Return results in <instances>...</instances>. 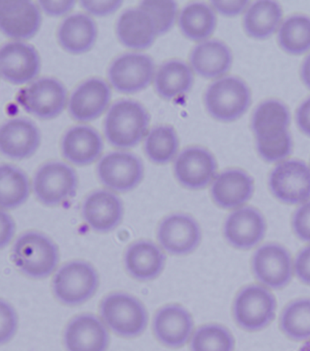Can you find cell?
<instances>
[{
    "instance_id": "obj_35",
    "label": "cell",
    "mask_w": 310,
    "mask_h": 351,
    "mask_svg": "<svg viewBox=\"0 0 310 351\" xmlns=\"http://www.w3.org/2000/svg\"><path fill=\"white\" fill-rule=\"evenodd\" d=\"M279 327L291 341H310V299L289 303L282 311Z\"/></svg>"
},
{
    "instance_id": "obj_25",
    "label": "cell",
    "mask_w": 310,
    "mask_h": 351,
    "mask_svg": "<svg viewBox=\"0 0 310 351\" xmlns=\"http://www.w3.org/2000/svg\"><path fill=\"white\" fill-rule=\"evenodd\" d=\"M117 35L128 49L144 50L154 44L158 33L152 16L139 8L122 13L117 21Z\"/></svg>"
},
{
    "instance_id": "obj_30",
    "label": "cell",
    "mask_w": 310,
    "mask_h": 351,
    "mask_svg": "<svg viewBox=\"0 0 310 351\" xmlns=\"http://www.w3.org/2000/svg\"><path fill=\"white\" fill-rule=\"evenodd\" d=\"M283 19L281 5L276 1H257L246 11L243 26L255 40H266L278 29Z\"/></svg>"
},
{
    "instance_id": "obj_39",
    "label": "cell",
    "mask_w": 310,
    "mask_h": 351,
    "mask_svg": "<svg viewBox=\"0 0 310 351\" xmlns=\"http://www.w3.org/2000/svg\"><path fill=\"white\" fill-rule=\"evenodd\" d=\"M19 319L15 308L10 303L0 302V342L8 343L15 336L18 330Z\"/></svg>"
},
{
    "instance_id": "obj_3",
    "label": "cell",
    "mask_w": 310,
    "mask_h": 351,
    "mask_svg": "<svg viewBox=\"0 0 310 351\" xmlns=\"http://www.w3.org/2000/svg\"><path fill=\"white\" fill-rule=\"evenodd\" d=\"M150 117L141 103L120 100L108 110L105 119V136L117 149H128L141 143L147 135Z\"/></svg>"
},
{
    "instance_id": "obj_5",
    "label": "cell",
    "mask_w": 310,
    "mask_h": 351,
    "mask_svg": "<svg viewBox=\"0 0 310 351\" xmlns=\"http://www.w3.org/2000/svg\"><path fill=\"white\" fill-rule=\"evenodd\" d=\"M99 285L97 270L83 261H71L63 265L52 281L55 297L66 306H78L91 300Z\"/></svg>"
},
{
    "instance_id": "obj_11",
    "label": "cell",
    "mask_w": 310,
    "mask_h": 351,
    "mask_svg": "<svg viewBox=\"0 0 310 351\" xmlns=\"http://www.w3.org/2000/svg\"><path fill=\"white\" fill-rule=\"evenodd\" d=\"M252 271L261 285L270 289H283L295 274L294 261L281 245L266 244L254 254Z\"/></svg>"
},
{
    "instance_id": "obj_45",
    "label": "cell",
    "mask_w": 310,
    "mask_h": 351,
    "mask_svg": "<svg viewBox=\"0 0 310 351\" xmlns=\"http://www.w3.org/2000/svg\"><path fill=\"white\" fill-rule=\"evenodd\" d=\"M16 231L15 222L5 210L1 211V235H0V245L1 249L7 247L12 241Z\"/></svg>"
},
{
    "instance_id": "obj_42",
    "label": "cell",
    "mask_w": 310,
    "mask_h": 351,
    "mask_svg": "<svg viewBox=\"0 0 310 351\" xmlns=\"http://www.w3.org/2000/svg\"><path fill=\"white\" fill-rule=\"evenodd\" d=\"M295 275L301 282L310 286V245L301 250L294 261Z\"/></svg>"
},
{
    "instance_id": "obj_14",
    "label": "cell",
    "mask_w": 310,
    "mask_h": 351,
    "mask_svg": "<svg viewBox=\"0 0 310 351\" xmlns=\"http://www.w3.org/2000/svg\"><path fill=\"white\" fill-rule=\"evenodd\" d=\"M156 237L165 252L174 256H186L200 246L202 233L197 220L191 216L175 213L162 220Z\"/></svg>"
},
{
    "instance_id": "obj_41",
    "label": "cell",
    "mask_w": 310,
    "mask_h": 351,
    "mask_svg": "<svg viewBox=\"0 0 310 351\" xmlns=\"http://www.w3.org/2000/svg\"><path fill=\"white\" fill-rule=\"evenodd\" d=\"M81 7L91 15L106 16L116 12L122 1H81Z\"/></svg>"
},
{
    "instance_id": "obj_43",
    "label": "cell",
    "mask_w": 310,
    "mask_h": 351,
    "mask_svg": "<svg viewBox=\"0 0 310 351\" xmlns=\"http://www.w3.org/2000/svg\"><path fill=\"white\" fill-rule=\"evenodd\" d=\"M212 8L222 16H237L247 11L250 1H212Z\"/></svg>"
},
{
    "instance_id": "obj_6",
    "label": "cell",
    "mask_w": 310,
    "mask_h": 351,
    "mask_svg": "<svg viewBox=\"0 0 310 351\" xmlns=\"http://www.w3.org/2000/svg\"><path fill=\"white\" fill-rule=\"evenodd\" d=\"M250 104V89L239 77H222L212 83L206 91V110L219 121H237L247 112Z\"/></svg>"
},
{
    "instance_id": "obj_19",
    "label": "cell",
    "mask_w": 310,
    "mask_h": 351,
    "mask_svg": "<svg viewBox=\"0 0 310 351\" xmlns=\"http://www.w3.org/2000/svg\"><path fill=\"white\" fill-rule=\"evenodd\" d=\"M110 341L107 326L93 314L75 317L64 332L67 351H107Z\"/></svg>"
},
{
    "instance_id": "obj_15",
    "label": "cell",
    "mask_w": 310,
    "mask_h": 351,
    "mask_svg": "<svg viewBox=\"0 0 310 351\" xmlns=\"http://www.w3.org/2000/svg\"><path fill=\"white\" fill-rule=\"evenodd\" d=\"M217 171L216 158L201 147L184 149L174 164L176 178L181 185L192 191H200L213 183Z\"/></svg>"
},
{
    "instance_id": "obj_32",
    "label": "cell",
    "mask_w": 310,
    "mask_h": 351,
    "mask_svg": "<svg viewBox=\"0 0 310 351\" xmlns=\"http://www.w3.org/2000/svg\"><path fill=\"white\" fill-rule=\"evenodd\" d=\"M181 32L195 43H204L216 29L217 16L213 8L204 3H192L181 11L178 18Z\"/></svg>"
},
{
    "instance_id": "obj_29",
    "label": "cell",
    "mask_w": 310,
    "mask_h": 351,
    "mask_svg": "<svg viewBox=\"0 0 310 351\" xmlns=\"http://www.w3.org/2000/svg\"><path fill=\"white\" fill-rule=\"evenodd\" d=\"M97 29L91 16L85 14L69 16L61 23L58 38L60 46L71 54L88 52L96 43Z\"/></svg>"
},
{
    "instance_id": "obj_28",
    "label": "cell",
    "mask_w": 310,
    "mask_h": 351,
    "mask_svg": "<svg viewBox=\"0 0 310 351\" xmlns=\"http://www.w3.org/2000/svg\"><path fill=\"white\" fill-rule=\"evenodd\" d=\"M233 55L222 41L206 40L194 47L191 54V69L205 79H219L230 71Z\"/></svg>"
},
{
    "instance_id": "obj_20",
    "label": "cell",
    "mask_w": 310,
    "mask_h": 351,
    "mask_svg": "<svg viewBox=\"0 0 310 351\" xmlns=\"http://www.w3.org/2000/svg\"><path fill=\"white\" fill-rule=\"evenodd\" d=\"M254 191L253 178L239 169L222 172L211 184V197L215 204L228 210L245 207L252 197Z\"/></svg>"
},
{
    "instance_id": "obj_10",
    "label": "cell",
    "mask_w": 310,
    "mask_h": 351,
    "mask_svg": "<svg viewBox=\"0 0 310 351\" xmlns=\"http://www.w3.org/2000/svg\"><path fill=\"white\" fill-rule=\"evenodd\" d=\"M155 76L154 61L141 53L120 56L108 69L110 84L117 91L124 94L144 90L152 84Z\"/></svg>"
},
{
    "instance_id": "obj_31",
    "label": "cell",
    "mask_w": 310,
    "mask_h": 351,
    "mask_svg": "<svg viewBox=\"0 0 310 351\" xmlns=\"http://www.w3.org/2000/svg\"><path fill=\"white\" fill-rule=\"evenodd\" d=\"M194 83L191 66L180 60H170L156 72L155 88L164 99L172 100L189 93Z\"/></svg>"
},
{
    "instance_id": "obj_17",
    "label": "cell",
    "mask_w": 310,
    "mask_h": 351,
    "mask_svg": "<svg viewBox=\"0 0 310 351\" xmlns=\"http://www.w3.org/2000/svg\"><path fill=\"white\" fill-rule=\"evenodd\" d=\"M153 332L164 346L180 349L191 341L193 336V317L182 306H164L156 312L153 319Z\"/></svg>"
},
{
    "instance_id": "obj_7",
    "label": "cell",
    "mask_w": 310,
    "mask_h": 351,
    "mask_svg": "<svg viewBox=\"0 0 310 351\" xmlns=\"http://www.w3.org/2000/svg\"><path fill=\"white\" fill-rule=\"evenodd\" d=\"M276 300L272 291L261 285L245 287L233 303V317L242 330L256 332L264 330L275 319Z\"/></svg>"
},
{
    "instance_id": "obj_21",
    "label": "cell",
    "mask_w": 310,
    "mask_h": 351,
    "mask_svg": "<svg viewBox=\"0 0 310 351\" xmlns=\"http://www.w3.org/2000/svg\"><path fill=\"white\" fill-rule=\"evenodd\" d=\"M42 16L37 5L32 1H1L0 27L7 37L27 40L40 29Z\"/></svg>"
},
{
    "instance_id": "obj_34",
    "label": "cell",
    "mask_w": 310,
    "mask_h": 351,
    "mask_svg": "<svg viewBox=\"0 0 310 351\" xmlns=\"http://www.w3.org/2000/svg\"><path fill=\"white\" fill-rule=\"evenodd\" d=\"M281 49L290 55L300 56L310 50V18L308 16H289L281 24L278 33Z\"/></svg>"
},
{
    "instance_id": "obj_9",
    "label": "cell",
    "mask_w": 310,
    "mask_h": 351,
    "mask_svg": "<svg viewBox=\"0 0 310 351\" xmlns=\"http://www.w3.org/2000/svg\"><path fill=\"white\" fill-rule=\"evenodd\" d=\"M269 186L279 202L302 205L310 200V168L301 160H285L273 169Z\"/></svg>"
},
{
    "instance_id": "obj_1",
    "label": "cell",
    "mask_w": 310,
    "mask_h": 351,
    "mask_svg": "<svg viewBox=\"0 0 310 351\" xmlns=\"http://www.w3.org/2000/svg\"><path fill=\"white\" fill-rule=\"evenodd\" d=\"M289 124V108L278 100H267L254 111L251 128L257 149L267 162H283L291 154L293 141Z\"/></svg>"
},
{
    "instance_id": "obj_40",
    "label": "cell",
    "mask_w": 310,
    "mask_h": 351,
    "mask_svg": "<svg viewBox=\"0 0 310 351\" xmlns=\"http://www.w3.org/2000/svg\"><path fill=\"white\" fill-rule=\"evenodd\" d=\"M291 224L293 232L297 238L310 243V200L296 210Z\"/></svg>"
},
{
    "instance_id": "obj_48",
    "label": "cell",
    "mask_w": 310,
    "mask_h": 351,
    "mask_svg": "<svg viewBox=\"0 0 310 351\" xmlns=\"http://www.w3.org/2000/svg\"><path fill=\"white\" fill-rule=\"evenodd\" d=\"M298 351H310V341H307L306 344Z\"/></svg>"
},
{
    "instance_id": "obj_22",
    "label": "cell",
    "mask_w": 310,
    "mask_h": 351,
    "mask_svg": "<svg viewBox=\"0 0 310 351\" xmlns=\"http://www.w3.org/2000/svg\"><path fill=\"white\" fill-rule=\"evenodd\" d=\"M82 216L86 224L97 233H108L121 223L124 207L121 199L110 191L100 189L86 197Z\"/></svg>"
},
{
    "instance_id": "obj_44",
    "label": "cell",
    "mask_w": 310,
    "mask_h": 351,
    "mask_svg": "<svg viewBox=\"0 0 310 351\" xmlns=\"http://www.w3.org/2000/svg\"><path fill=\"white\" fill-rule=\"evenodd\" d=\"M39 7L47 15L50 16H62L71 12L76 2L75 1H39Z\"/></svg>"
},
{
    "instance_id": "obj_47",
    "label": "cell",
    "mask_w": 310,
    "mask_h": 351,
    "mask_svg": "<svg viewBox=\"0 0 310 351\" xmlns=\"http://www.w3.org/2000/svg\"><path fill=\"white\" fill-rule=\"evenodd\" d=\"M300 75L304 84L310 89V55L304 60L302 66H301Z\"/></svg>"
},
{
    "instance_id": "obj_37",
    "label": "cell",
    "mask_w": 310,
    "mask_h": 351,
    "mask_svg": "<svg viewBox=\"0 0 310 351\" xmlns=\"http://www.w3.org/2000/svg\"><path fill=\"white\" fill-rule=\"evenodd\" d=\"M189 342L191 351H234L236 347L232 333L219 324L201 326Z\"/></svg>"
},
{
    "instance_id": "obj_27",
    "label": "cell",
    "mask_w": 310,
    "mask_h": 351,
    "mask_svg": "<svg viewBox=\"0 0 310 351\" xmlns=\"http://www.w3.org/2000/svg\"><path fill=\"white\" fill-rule=\"evenodd\" d=\"M103 141L99 133L88 126H76L65 134L61 144L63 157L77 166H88L102 154Z\"/></svg>"
},
{
    "instance_id": "obj_18",
    "label": "cell",
    "mask_w": 310,
    "mask_h": 351,
    "mask_svg": "<svg viewBox=\"0 0 310 351\" xmlns=\"http://www.w3.org/2000/svg\"><path fill=\"white\" fill-rule=\"evenodd\" d=\"M266 232L267 223L263 215L251 207L233 210L224 224L226 241L237 250H248L258 246Z\"/></svg>"
},
{
    "instance_id": "obj_46",
    "label": "cell",
    "mask_w": 310,
    "mask_h": 351,
    "mask_svg": "<svg viewBox=\"0 0 310 351\" xmlns=\"http://www.w3.org/2000/svg\"><path fill=\"white\" fill-rule=\"evenodd\" d=\"M296 121L300 132L310 138V97L298 107Z\"/></svg>"
},
{
    "instance_id": "obj_26",
    "label": "cell",
    "mask_w": 310,
    "mask_h": 351,
    "mask_svg": "<svg viewBox=\"0 0 310 351\" xmlns=\"http://www.w3.org/2000/svg\"><path fill=\"white\" fill-rule=\"evenodd\" d=\"M124 263L128 274L139 281H150L160 276L166 265V255L150 241L134 242L125 253Z\"/></svg>"
},
{
    "instance_id": "obj_8",
    "label": "cell",
    "mask_w": 310,
    "mask_h": 351,
    "mask_svg": "<svg viewBox=\"0 0 310 351\" xmlns=\"http://www.w3.org/2000/svg\"><path fill=\"white\" fill-rule=\"evenodd\" d=\"M78 178L71 166L60 161L44 164L36 173L33 189L42 204L57 207L76 196Z\"/></svg>"
},
{
    "instance_id": "obj_24",
    "label": "cell",
    "mask_w": 310,
    "mask_h": 351,
    "mask_svg": "<svg viewBox=\"0 0 310 351\" xmlns=\"http://www.w3.org/2000/svg\"><path fill=\"white\" fill-rule=\"evenodd\" d=\"M40 132L34 123L26 119L5 122L0 132V149L11 160H22L32 157L40 145Z\"/></svg>"
},
{
    "instance_id": "obj_38",
    "label": "cell",
    "mask_w": 310,
    "mask_h": 351,
    "mask_svg": "<svg viewBox=\"0 0 310 351\" xmlns=\"http://www.w3.org/2000/svg\"><path fill=\"white\" fill-rule=\"evenodd\" d=\"M139 8L152 16L158 36L169 32L177 19L178 4L174 1H142Z\"/></svg>"
},
{
    "instance_id": "obj_12",
    "label": "cell",
    "mask_w": 310,
    "mask_h": 351,
    "mask_svg": "<svg viewBox=\"0 0 310 351\" xmlns=\"http://www.w3.org/2000/svg\"><path fill=\"white\" fill-rule=\"evenodd\" d=\"M19 101L27 112L47 121L57 118L65 110L68 92L58 80L43 77L22 90Z\"/></svg>"
},
{
    "instance_id": "obj_16",
    "label": "cell",
    "mask_w": 310,
    "mask_h": 351,
    "mask_svg": "<svg viewBox=\"0 0 310 351\" xmlns=\"http://www.w3.org/2000/svg\"><path fill=\"white\" fill-rule=\"evenodd\" d=\"M40 66V58L32 45L16 41L2 47L0 73L5 82L13 85L27 84L38 77Z\"/></svg>"
},
{
    "instance_id": "obj_33",
    "label": "cell",
    "mask_w": 310,
    "mask_h": 351,
    "mask_svg": "<svg viewBox=\"0 0 310 351\" xmlns=\"http://www.w3.org/2000/svg\"><path fill=\"white\" fill-rule=\"evenodd\" d=\"M29 178L15 166L4 164L0 168V206L2 210L21 207L29 199Z\"/></svg>"
},
{
    "instance_id": "obj_36",
    "label": "cell",
    "mask_w": 310,
    "mask_h": 351,
    "mask_svg": "<svg viewBox=\"0 0 310 351\" xmlns=\"http://www.w3.org/2000/svg\"><path fill=\"white\" fill-rule=\"evenodd\" d=\"M178 147L180 141L174 128L165 125L150 130L144 145L147 158L158 165H165L174 160Z\"/></svg>"
},
{
    "instance_id": "obj_23",
    "label": "cell",
    "mask_w": 310,
    "mask_h": 351,
    "mask_svg": "<svg viewBox=\"0 0 310 351\" xmlns=\"http://www.w3.org/2000/svg\"><path fill=\"white\" fill-rule=\"evenodd\" d=\"M111 100L110 86L99 79H91L78 86L69 101L72 118L80 122L93 121L107 110Z\"/></svg>"
},
{
    "instance_id": "obj_4",
    "label": "cell",
    "mask_w": 310,
    "mask_h": 351,
    "mask_svg": "<svg viewBox=\"0 0 310 351\" xmlns=\"http://www.w3.org/2000/svg\"><path fill=\"white\" fill-rule=\"evenodd\" d=\"M100 316L108 328L123 338H136L147 328L149 314L143 303L132 295L114 292L100 303Z\"/></svg>"
},
{
    "instance_id": "obj_13",
    "label": "cell",
    "mask_w": 310,
    "mask_h": 351,
    "mask_svg": "<svg viewBox=\"0 0 310 351\" xmlns=\"http://www.w3.org/2000/svg\"><path fill=\"white\" fill-rule=\"evenodd\" d=\"M100 182L111 191H133L144 178V166L136 156L128 152H111L103 157L97 169Z\"/></svg>"
},
{
    "instance_id": "obj_2",
    "label": "cell",
    "mask_w": 310,
    "mask_h": 351,
    "mask_svg": "<svg viewBox=\"0 0 310 351\" xmlns=\"http://www.w3.org/2000/svg\"><path fill=\"white\" fill-rule=\"evenodd\" d=\"M11 260L22 274L41 280L57 269L60 252L49 237L38 231H27L14 243Z\"/></svg>"
}]
</instances>
